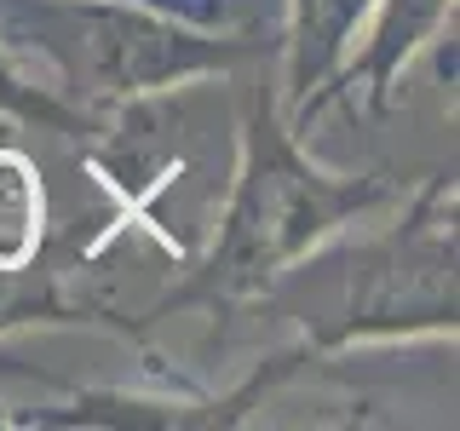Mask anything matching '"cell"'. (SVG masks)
<instances>
[{
  "label": "cell",
  "mask_w": 460,
  "mask_h": 431,
  "mask_svg": "<svg viewBox=\"0 0 460 431\" xmlns=\"http://www.w3.org/2000/svg\"><path fill=\"white\" fill-rule=\"evenodd\" d=\"M402 184L392 172H323L299 150V133L282 121L277 92L259 86L248 121H242V167L219 213V236L208 259L155 299L150 316L172 311H213L225 316L242 299H259L282 270H294L328 236L357 224L363 213L397 201Z\"/></svg>",
  "instance_id": "1"
},
{
  "label": "cell",
  "mask_w": 460,
  "mask_h": 431,
  "mask_svg": "<svg viewBox=\"0 0 460 431\" xmlns=\"http://www.w3.org/2000/svg\"><path fill=\"white\" fill-rule=\"evenodd\" d=\"M0 40H23L81 110L138 104L196 75H225L270 47L259 35H213L138 0H0Z\"/></svg>",
  "instance_id": "2"
},
{
  "label": "cell",
  "mask_w": 460,
  "mask_h": 431,
  "mask_svg": "<svg viewBox=\"0 0 460 431\" xmlns=\"http://www.w3.org/2000/svg\"><path fill=\"white\" fill-rule=\"evenodd\" d=\"M351 299L334 328L305 339L316 356L345 351L357 339H409V334H455V184L426 179L409 213L385 224L368 248L351 253Z\"/></svg>",
  "instance_id": "3"
},
{
  "label": "cell",
  "mask_w": 460,
  "mask_h": 431,
  "mask_svg": "<svg viewBox=\"0 0 460 431\" xmlns=\"http://www.w3.org/2000/svg\"><path fill=\"white\" fill-rule=\"evenodd\" d=\"M311 345L265 356L236 391L225 397H127V391H75L64 409H29L18 414V426H93V431H225L242 426L248 414L277 391L282 380H294L311 363Z\"/></svg>",
  "instance_id": "4"
},
{
  "label": "cell",
  "mask_w": 460,
  "mask_h": 431,
  "mask_svg": "<svg viewBox=\"0 0 460 431\" xmlns=\"http://www.w3.org/2000/svg\"><path fill=\"white\" fill-rule=\"evenodd\" d=\"M368 12H374V23H368L357 57H345L334 75H328L305 104L288 115L294 133H311L316 115L334 104V98H351L357 86H363L368 110L385 115V110H392V98H397V81H402V69H409V57L420 52L426 40H438V29L455 12V0H374Z\"/></svg>",
  "instance_id": "5"
},
{
  "label": "cell",
  "mask_w": 460,
  "mask_h": 431,
  "mask_svg": "<svg viewBox=\"0 0 460 431\" xmlns=\"http://www.w3.org/2000/svg\"><path fill=\"white\" fill-rule=\"evenodd\" d=\"M368 6L374 0H294V6H288V40H282V52H288V92H282L288 115L345 64V52H351L357 23L368 18Z\"/></svg>",
  "instance_id": "6"
},
{
  "label": "cell",
  "mask_w": 460,
  "mask_h": 431,
  "mask_svg": "<svg viewBox=\"0 0 460 431\" xmlns=\"http://www.w3.org/2000/svg\"><path fill=\"white\" fill-rule=\"evenodd\" d=\"M0 115L18 127H35V133H64V138H86L98 133V115L69 104L64 92H47V86H35L23 75L18 64L6 57V47H0Z\"/></svg>",
  "instance_id": "7"
},
{
  "label": "cell",
  "mask_w": 460,
  "mask_h": 431,
  "mask_svg": "<svg viewBox=\"0 0 460 431\" xmlns=\"http://www.w3.org/2000/svg\"><path fill=\"white\" fill-rule=\"evenodd\" d=\"M138 6H155V12H172V18H190V23H225L230 6L225 0H138Z\"/></svg>",
  "instance_id": "8"
}]
</instances>
